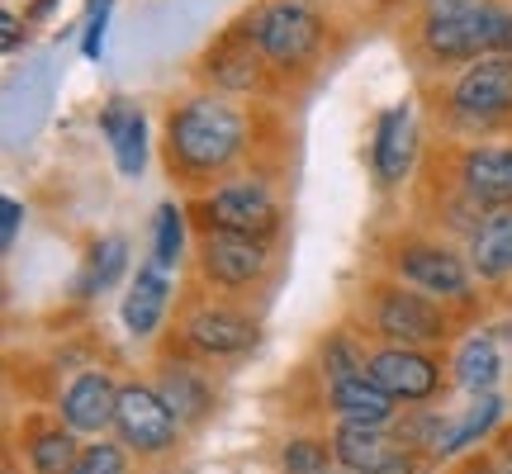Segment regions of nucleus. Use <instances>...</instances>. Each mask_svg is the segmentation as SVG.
Segmentation results:
<instances>
[{
  "mask_svg": "<svg viewBox=\"0 0 512 474\" xmlns=\"http://www.w3.org/2000/svg\"><path fill=\"white\" fill-rule=\"evenodd\" d=\"M247 143V119L219 95H195L181 110H171L166 124V157L185 176H214L228 162L242 157Z\"/></svg>",
  "mask_w": 512,
  "mask_h": 474,
  "instance_id": "f257e3e1",
  "label": "nucleus"
},
{
  "mask_svg": "<svg viewBox=\"0 0 512 474\" xmlns=\"http://www.w3.org/2000/svg\"><path fill=\"white\" fill-rule=\"evenodd\" d=\"M422 48L437 62H479V57H512V10L498 0H484L465 15L427 19Z\"/></svg>",
  "mask_w": 512,
  "mask_h": 474,
  "instance_id": "f03ea898",
  "label": "nucleus"
},
{
  "mask_svg": "<svg viewBox=\"0 0 512 474\" xmlns=\"http://www.w3.org/2000/svg\"><path fill=\"white\" fill-rule=\"evenodd\" d=\"M247 34L261 48V57H271L275 67H285V72H299L323 48V19L313 15L309 5H299V0H271V5H261L247 19Z\"/></svg>",
  "mask_w": 512,
  "mask_h": 474,
  "instance_id": "7ed1b4c3",
  "label": "nucleus"
},
{
  "mask_svg": "<svg viewBox=\"0 0 512 474\" xmlns=\"http://www.w3.org/2000/svg\"><path fill=\"white\" fill-rule=\"evenodd\" d=\"M451 114L465 128H494L512 119V57H479L451 86Z\"/></svg>",
  "mask_w": 512,
  "mask_h": 474,
  "instance_id": "20e7f679",
  "label": "nucleus"
},
{
  "mask_svg": "<svg viewBox=\"0 0 512 474\" xmlns=\"http://www.w3.org/2000/svg\"><path fill=\"white\" fill-rule=\"evenodd\" d=\"M204 219H209V233H242L266 242L280 228V209L261 181H228L204 200Z\"/></svg>",
  "mask_w": 512,
  "mask_h": 474,
  "instance_id": "39448f33",
  "label": "nucleus"
},
{
  "mask_svg": "<svg viewBox=\"0 0 512 474\" xmlns=\"http://www.w3.org/2000/svg\"><path fill=\"white\" fill-rule=\"evenodd\" d=\"M119 441L138 456H157L171 441L181 437V418L166 408V399L147 384H124L119 389V413H114Z\"/></svg>",
  "mask_w": 512,
  "mask_h": 474,
  "instance_id": "423d86ee",
  "label": "nucleus"
},
{
  "mask_svg": "<svg viewBox=\"0 0 512 474\" xmlns=\"http://www.w3.org/2000/svg\"><path fill=\"white\" fill-rule=\"evenodd\" d=\"M375 328L394 342V347H427V342H441L446 337V313L422 299V294L408 290H384L380 309H375Z\"/></svg>",
  "mask_w": 512,
  "mask_h": 474,
  "instance_id": "0eeeda50",
  "label": "nucleus"
},
{
  "mask_svg": "<svg viewBox=\"0 0 512 474\" xmlns=\"http://www.w3.org/2000/svg\"><path fill=\"white\" fill-rule=\"evenodd\" d=\"M370 380L380 384L389 399H403V403H418V399H432L441 384V370L437 361H427L422 351L413 347H384L370 356Z\"/></svg>",
  "mask_w": 512,
  "mask_h": 474,
  "instance_id": "6e6552de",
  "label": "nucleus"
},
{
  "mask_svg": "<svg viewBox=\"0 0 512 474\" xmlns=\"http://www.w3.org/2000/svg\"><path fill=\"white\" fill-rule=\"evenodd\" d=\"M418 157V124H413V105H389L375 119V143H370V162L380 185H399L413 171Z\"/></svg>",
  "mask_w": 512,
  "mask_h": 474,
  "instance_id": "1a4fd4ad",
  "label": "nucleus"
},
{
  "mask_svg": "<svg viewBox=\"0 0 512 474\" xmlns=\"http://www.w3.org/2000/svg\"><path fill=\"white\" fill-rule=\"evenodd\" d=\"M114 413H119V389L105 370H86L67 384L62 394V422L67 432H86V437H100L105 427H114Z\"/></svg>",
  "mask_w": 512,
  "mask_h": 474,
  "instance_id": "9d476101",
  "label": "nucleus"
},
{
  "mask_svg": "<svg viewBox=\"0 0 512 474\" xmlns=\"http://www.w3.org/2000/svg\"><path fill=\"white\" fill-rule=\"evenodd\" d=\"M200 261H204V275L214 285H252L256 275L266 271V247L256 237H242V233H204L200 242Z\"/></svg>",
  "mask_w": 512,
  "mask_h": 474,
  "instance_id": "9b49d317",
  "label": "nucleus"
},
{
  "mask_svg": "<svg viewBox=\"0 0 512 474\" xmlns=\"http://www.w3.org/2000/svg\"><path fill=\"white\" fill-rule=\"evenodd\" d=\"M100 133H105L114 147L119 176L138 181L147 171V114H143V105L128 100V95H114L110 105L100 110Z\"/></svg>",
  "mask_w": 512,
  "mask_h": 474,
  "instance_id": "f8f14e48",
  "label": "nucleus"
},
{
  "mask_svg": "<svg viewBox=\"0 0 512 474\" xmlns=\"http://www.w3.org/2000/svg\"><path fill=\"white\" fill-rule=\"evenodd\" d=\"M460 185L465 195L494 209H512V147L479 143L460 157Z\"/></svg>",
  "mask_w": 512,
  "mask_h": 474,
  "instance_id": "ddd939ff",
  "label": "nucleus"
},
{
  "mask_svg": "<svg viewBox=\"0 0 512 474\" xmlns=\"http://www.w3.org/2000/svg\"><path fill=\"white\" fill-rule=\"evenodd\" d=\"M399 271L427 294H441V299H460L470 290V261H460L456 252L446 247H403L399 252Z\"/></svg>",
  "mask_w": 512,
  "mask_h": 474,
  "instance_id": "4468645a",
  "label": "nucleus"
},
{
  "mask_svg": "<svg viewBox=\"0 0 512 474\" xmlns=\"http://www.w3.org/2000/svg\"><path fill=\"white\" fill-rule=\"evenodd\" d=\"M332 456L351 474H389L408 465V451L394 437H384V427H342L332 437Z\"/></svg>",
  "mask_w": 512,
  "mask_h": 474,
  "instance_id": "2eb2a0df",
  "label": "nucleus"
},
{
  "mask_svg": "<svg viewBox=\"0 0 512 474\" xmlns=\"http://www.w3.org/2000/svg\"><path fill=\"white\" fill-rule=\"evenodd\" d=\"M185 337L209 356H238V351L256 347V323L233 309H200L185 323Z\"/></svg>",
  "mask_w": 512,
  "mask_h": 474,
  "instance_id": "dca6fc26",
  "label": "nucleus"
},
{
  "mask_svg": "<svg viewBox=\"0 0 512 474\" xmlns=\"http://www.w3.org/2000/svg\"><path fill=\"white\" fill-rule=\"evenodd\" d=\"M204 67L219 91H256L261 86V48L252 43V34H228L204 57Z\"/></svg>",
  "mask_w": 512,
  "mask_h": 474,
  "instance_id": "f3484780",
  "label": "nucleus"
},
{
  "mask_svg": "<svg viewBox=\"0 0 512 474\" xmlns=\"http://www.w3.org/2000/svg\"><path fill=\"white\" fill-rule=\"evenodd\" d=\"M328 394H332V408H337L342 427H384V422L394 418V399L370 375H351V380L332 384Z\"/></svg>",
  "mask_w": 512,
  "mask_h": 474,
  "instance_id": "a211bd4d",
  "label": "nucleus"
},
{
  "mask_svg": "<svg viewBox=\"0 0 512 474\" xmlns=\"http://www.w3.org/2000/svg\"><path fill=\"white\" fill-rule=\"evenodd\" d=\"M470 271L479 280H503L512 275V209H494L479 223L475 242H470Z\"/></svg>",
  "mask_w": 512,
  "mask_h": 474,
  "instance_id": "6ab92c4d",
  "label": "nucleus"
},
{
  "mask_svg": "<svg viewBox=\"0 0 512 474\" xmlns=\"http://www.w3.org/2000/svg\"><path fill=\"white\" fill-rule=\"evenodd\" d=\"M166 299H171V285H166V271L162 266H143V271L133 275V285H128V299H124V328L133 337H147V332H157L166 313Z\"/></svg>",
  "mask_w": 512,
  "mask_h": 474,
  "instance_id": "aec40b11",
  "label": "nucleus"
},
{
  "mask_svg": "<svg viewBox=\"0 0 512 474\" xmlns=\"http://www.w3.org/2000/svg\"><path fill=\"white\" fill-rule=\"evenodd\" d=\"M456 380H460V389H470V394H479V399L498 384V347L489 342V337H470V342L460 347Z\"/></svg>",
  "mask_w": 512,
  "mask_h": 474,
  "instance_id": "412c9836",
  "label": "nucleus"
},
{
  "mask_svg": "<svg viewBox=\"0 0 512 474\" xmlns=\"http://www.w3.org/2000/svg\"><path fill=\"white\" fill-rule=\"evenodd\" d=\"M157 394H162L166 408H171V413H176L181 422L204 418V408H209V384H204L195 370H171Z\"/></svg>",
  "mask_w": 512,
  "mask_h": 474,
  "instance_id": "4be33fe9",
  "label": "nucleus"
},
{
  "mask_svg": "<svg viewBox=\"0 0 512 474\" xmlns=\"http://www.w3.org/2000/svg\"><path fill=\"white\" fill-rule=\"evenodd\" d=\"M498 418H503V403H498L494 394H484V399H479L475 408H470V413L456 422V432H451V437L437 446V456H456V451H465V446H475L479 437H489V432H494Z\"/></svg>",
  "mask_w": 512,
  "mask_h": 474,
  "instance_id": "5701e85b",
  "label": "nucleus"
},
{
  "mask_svg": "<svg viewBox=\"0 0 512 474\" xmlns=\"http://www.w3.org/2000/svg\"><path fill=\"white\" fill-rule=\"evenodd\" d=\"M181 252H185V214L176 204H162L157 209V237H152V266L176 271Z\"/></svg>",
  "mask_w": 512,
  "mask_h": 474,
  "instance_id": "b1692460",
  "label": "nucleus"
},
{
  "mask_svg": "<svg viewBox=\"0 0 512 474\" xmlns=\"http://www.w3.org/2000/svg\"><path fill=\"white\" fill-rule=\"evenodd\" d=\"M29 465H34V474H72V465H76L72 432H43V437H34Z\"/></svg>",
  "mask_w": 512,
  "mask_h": 474,
  "instance_id": "393cba45",
  "label": "nucleus"
},
{
  "mask_svg": "<svg viewBox=\"0 0 512 474\" xmlns=\"http://www.w3.org/2000/svg\"><path fill=\"white\" fill-rule=\"evenodd\" d=\"M370 365H366V356L356 351V342H351L347 332H332L328 337V347H323V375H328V389L332 384H342V380H351V375H366Z\"/></svg>",
  "mask_w": 512,
  "mask_h": 474,
  "instance_id": "a878e982",
  "label": "nucleus"
},
{
  "mask_svg": "<svg viewBox=\"0 0 512 474\" xmlns=\"http://www.w3.org/2000/svg\"><path fill=\"white\" fill-rule=\"evenodd\" d=\"M124 266H128V242H124V237H105V242H100V247L91 252V275H86V294L110 290L114 280L124 275Z\"/></svg>",
  "mask_w": 512,
  "mask_h": 474,
  "instance_id": "bb28decb",
  "label": "nucleus"
},
{
  "mask_svg": "<svg viewBox=\"0 0 512 474\" xmlns=\"http://www.w3.org/2000/svg\"><path fill=\"white\" fill-rule=\"evenodd\" d=\"M72 474H124V446L95 441V446H86V451L76 456Z\"/></svg>",
  "mask_w": 512,
  "mask_h": 474,
  "instance_id": "cd10ccee",
  "label": "nucleus"
},
{
  "mask_svg": "<svg viewBox=\"0 0 512 474\" xmlns=\"http://www.w3.org/2000/svg\"><path fill=\"white\" fill-rule=\"evenodd\" d=\"M110 10L114 0H91V10H86V34H81V53L100 62L105 57V29H110Z\"/></svg>",
  "mask_w": 512,
  "mask_h": 474,
  "instance_id": "c85d7f7f",
  "label": "nucleus"
},
{
  "mask_svg": "<svg viewBox=\"0 0 512 474\" xmlns=\"http://www.w3.org/2000/svg\"><path fill=\"white\" fill-rule=\"evenodd\" d=\"M285 470L290 474H328V446H318V441H290V446H285Z\"/></svg>",
  "mask_w": 512,
  "mask_h": 474,
  "instance_id": "c756f323",
  "label": "nucleus"
},
{
  "mask_svg": "<svg viewBox=\"0 0 512 474\" xmlns=\"http://www.w3.org/2000/svg\"><path fill=\"white\" fill-rule=\"evenodd\" d=\"M484 0H427V19H451V15H465V10H475Z\"/></svg>",
  "mask_w": 512,
  "mask_h": 474,
  "instance_id": "7c9ffc66",
  "label": "nucleus"
},
{
  "mask_svg": "<svg viewBox=\"0 0 512 474\" xmlns=\"http://www.w3.org/2000/svg\"><path fill=\"white\" fill-rule=\"evenodd\" d=\"M0 242H5V247H10V242H15V233H19V219H24V209H19V200H5L0 204Z\"/></svg>",
  "mask_w": 512,
  "mask_h": 474,
  "instance_id": "2f4dec72",
  "label": "nucleus"
},
{
  "mask_svg": "<svg viewBox=\"0 0 512 474\" xmlns=\"http://www.w3.org/2000/svg\"><path fill=\"white\" fill-rule=\"evenodd\" d=\"M0 29H5V53H15L19 38H24V34H19V15H15V10H0Z\"/></svg>",
  "mask_w": 512,
  "mask_h": 474,
  "instance_id": "473e14b6",
  "label": "nucleus"
},
{
  "mask_svg": "<svg viewBox=\"0 0 512 474\" xmlns=\"http://www.w3.org/2000/svg\"><path fill=\"white\" fill-rule=\"evenodd\" d=\"M337 474H351V470H337Z\"/></svg>",
  "mask_w": 512,
  "mask_h": 474,
  "instance_id": "72a5a7b5",
  "label": "nucleus"
}]
</instances>
